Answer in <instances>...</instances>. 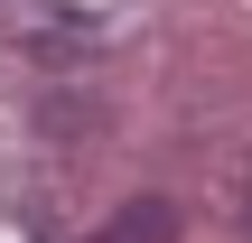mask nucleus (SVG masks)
Instances as JSON below:
<instances>
[{
  "label": "nucleus",
  "mask_w": 252,
  "mask_h": 243,
  "mask_svg": "<svg viewBox=\"0 0 252 243\" xmlns=\"http://www.w3.org/2000/svg\"><path fill=\"white\" fill-rule=\"evenodd\" d=\"M243 225H252V197H243Z\"/></svg>",
  "instance_id": "f03ea898"
},
{
  "label": "nucleus",
  "mask_w": 252,
  "mask_h": 243,
  "mask_svg": "<svg viewBox=\"0 0 252 243\" xmlns=\"http://www.w3.org/2000/svg\"><path fill=\"white\" fill-rule=\"evenodd\" d=\"M94 243H178V206H168V197H131Z\"/></svg>",
  "instance_id": "f257e3e1"
}]
</instances>
